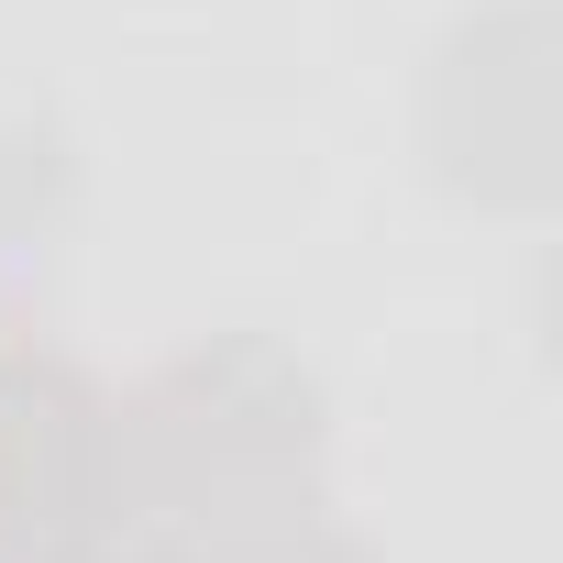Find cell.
<instances>
[{
  "instance_id": "cell-1",
  "label": "cell",
  "mask_w": 563,
  "mask_h": 563,
  "mask_svg": "<svg viewBox=\"0 0 563 563\" xmlns=\"http://www.w3.org/2000/svg\"><path fill=\"white\" fill-rule=\"evenodd\" d=\"M122 519V420L45 354L0 365V563H89Z\"/></svg>"
}]
</instances>
